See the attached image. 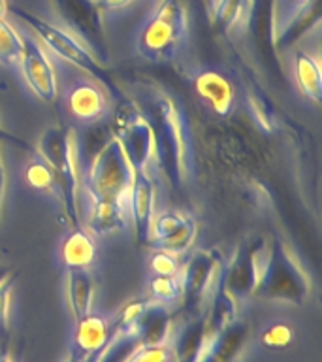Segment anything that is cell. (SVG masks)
Wrapping results in <instances>:
<instances>
[{
	"instance_id": "obj_4",
	"label": "cell",
	"mask_w": 322,
	"mask_h": 362,
	"mask_svg": "<svg viewBox=\"0 0 322 362\" xmlns=\"http://www.w3.org/2000/svg\"><path fill=\"white\" fill-rule=\"evenodd\" d=\"M186 38V11L181 0H162L138 34V53L149 62L174 61Z\"/></svg>"
},
{
	"instance_id": "obj_30",
	"label": "cell",
	"mask_w": 322,
	"mask_h": 362,
	"mask_svg": "<svg viewBox=\"0 0 322 362\" xmlns=\"http://www.w3.org/2000/svg\"><path fill=\"white\" fill-rule=\"evenodd\" d=\"M194 238H196V223L192 219L191 215H189V219L183 223L179 230H175L172 236L164 238L160 242H157V249H162V251H168L172 255H181L185 253L186 249L191 247L192 242H194Z\"/></svg>"
},
{
	"instance_id": "obj_10",
	"label": "cell",
	"mask_w": 322,
	"mask_h": 362,
	"mask_svg": "<svg viewBox=\"0 0 322 362\" xmlns=\"http://www.w3.org/2000/svg\"><path fill=\"white\" fill-rule=\"evenodd\" d=\"M100 81L90 76L73 78L64 90L68 113L81 127L106 123L112 115V96Z\"/></svg>"
},
{
	"instance_id": "obj_3",
	"label": "cell",
	"mask_w": 322,
	"mask_h": 362,
	"mask_svg": "<svg viewBox=\"0 0 322 362\" xmlns=\"http://www.w3.org/2000/svg\"><path fill=\"white\" fill-rule=\"evenodd\" d=\"M10 11L19 21L32 28L40 42H44L45 47L53 51L59 59L66 61L68 64H72V66H76L78 70L90 76V78H95L96 81H100L106 89L115 90V81H113L112 72L93 53V49L85 44L83 40H79L78 36H73L72 33H68L64 28L56 27L53 23L44 21L42 17L34 16V13L23 10V8H11Z\"/></svg>"
},
{
	"instance_id": "obj_26",
	"label": "cell",
	"mask_w": 322,
	"mask_h": 362,
	"mask_svg": "<svg viewBox=\"0 0 322 362\" xmlns=\"http://www.w3.org/2000/svg\"><path fill=\"white\" fill-rule=\"evenodd\" d=\"M315 0H271L270 2V19H271V40H275L282 34V30L302 13V11Z\"/></svg>"
},
{
	"instance_id": "obj_21",
	"label": "cell",
	"mask_w": 322,
	"mask_h": 362,
	"mask_svg": "<svg viewBox=\"0 0 322 362\" xmlns=\"http://www.w3.org/2000/svg\"><path fill=\"white\" fill-rule=\"evenodd\" d=\"M237 317V302L232 298L230 294L226 293L225 287L220 285V277L217 281V288L213 291V298L211 304L203 313V330H205V338L208 341L213 336L222 330L226 325H230ZM208 345V344H205Z\"/></svg>"
},
{
	"instance_id": "obj_7",
	"label": "cell",
	"mask_w": 322,
	"mask_h": 362,
	"mask_svg": "<svg viewBox=\"0 0 322 362\" xmlns=\"http://www.w3.org/2000/svg\"><path fill=\"white\" fill-rule=\"evenodd\" d=\"M270 245L271 242L260 236L243 240L226 272L220 274V285L236 302L253 296L268 264Z\"/></svg>"
},
{
	"instance_id": "obj_2",
	"label": "cell",
	"mask_w": 322,
	"mask_h": 362,
	"mask_svg": "<svg viewBox=\"0 0 322 362\" xmlns=\"http://www.w3.org/2000/svg\"><path fill=\"white\" fill-rule=\"evenodd\" d=\"M38 155L49 164L56 177V197L68 223L79 225V187L83 177L78 134L72 127H51L40 136Z\"/></svg>"
},
{
	"instance_id": "obj_28",
	"label": "cell",
	"mask_w": 322,
	"mask_h": 362,
	"mask_svg": "<svg viewBox=\"0 0 322 362\" xmlns=\"http://www.w3.org/2000/svg\"><path fill=\"white\" fill-rule=\"evenodd\" d=\"M23 57V36L6 19H0V64L17 66Z\"/></svg>"
},
{
	"instance_id": "obj_16",
	"label": "cell",
	"mask_w": 322,
	"mask_h": 362,
	"mask_svg": "<svg viewBox=\"0 0 322 362\" xmlns=\"http://www.w3.org/2000/svg\"><path fill=\"white\" fill-rule=\"evenodd\" d=\"M141 341V347H155V345L168 344L172 332V311L168 304L160 302H145L134 328H132Z\"/></svg>"
},
{
	"instance_id": "obj_24",
	"label": "cell",
	"mask_w": 322,
	"mask_h": 362,
	"mask_svg": "<svg viewBox=\"0 0 322 362\" xmlns=\"http://www.w3.org/2000/svg\"><path fill=\"white\" fill-rule=\"evenodd\" d=\"M140 349L141 341L134 330H119L115 327V332L100 349L96 362H129Z\"/></svg>"
},
{
	"instance_id": "obj_14",
	"label": "cell",
	"mask_w": 322,
	"mask_h": 362,
	"mask_svg": "<svg viewBox=\"0 0 322 362\" xmlns=\"http://www.w3.org/2000/svg\"><path fill=\"white\" fill-rule=\"evenodd\" d=\"M129 209L136 228V240L140 243H149L153 219H155V181L149 174V168L134 172V180L130 187Z\"/></svg>"
},
{
	"instance_id": "obj_39",
	"label": "cell",
	"mask_w": 322,
	"mask_h": 362,
	"mask_svg": "<svg viewBox=\"0 0 322 362\" xmlns=\"http://www.w3.org/2000/svg\"><path fill=\"white\" fill-rule=\"evenodd\" d=\"M6 13H8V4L6 0H0V19H6Z\"/></svg>"
},
{
	"instance_id": "obj_38",
	"label": "cell",
	"mask_w": 322,
	"mask_h": 362,
	"mask_svg": "<svg viewBox=\"0 0 322 362\" xmlns=\"http://www.w3.org/2000/svg\"><path fill=\"white\" fill-rule=\"evenodd\" d=\"M4 138H6V140H10V141H16V144H19V146H23V147H28L27 144H25V141H23V140H17L16 136H10V134H6L4 130L0 129V141L4 140Z\"/></svg>"
},
{
	"instance_id": "obj_20",
	"label": "cell",
	"mask_w": 322,
	"mask_h": 362,
	"mask_svg": "<svg viewBox=\"0 0 322 362\" xmlns=\"http://www.w3.org/2000/svg\"><path fill=\"white\" fill-rule=\"evenodd\" d=\"M130 209L126 204L107 198H90L89 230L93 234H112L123 230L129 221Z\"/></svg>"
},
{
	"instance_id": "obj_34",
	"label": "cell",
	"mask_w": 322,
	"mask_h": 362,
	"mask_svg": "<svg viewBox=\"0 0 322 362\" xmlns=\"http://www.w3.org/2000/svg\"><path fill=\"white\" fill-rule=\"evenodd\" d=\"M149 266L155 276H179L177 257L168 251H162V249H157V253H153Z\"/></svg>"
},
{
	"instance_id": "obj_32",
	"label": "cell",
	"mask_w": 322,
	"mask_h": 362,
	"mask_svg": "<svg viewBox=\"0 0 322 362\" xmlns=\"http://www.w3.org/2000/svg\"><path fill=\"white\" fill-rule=\"evenodd\" d=\"M16 274H11L0 283V353H8V308H10V294L11 285H13Z\"/></svg>"
},
{
	"instance_id": "obj_15",
	"label": "cell",
	"mask_w": 322,
	"mask_h": 362,
	"mask_svg": "<svg viewBox=\"0 0 322 362\" xmlns=\"http://www.w3.org/2000/svg\"><path fill=\"white\" fill-rule=\"evenodd\" d=\"M113 332H115V325L95 313L76 322V336H73L72 353L68 362L85 361L87 356L100 351L109 341Z\"/></svg>"
},
{
	"instance_id": "obj_35",
	"label": "cell",
	"mask_w": 322,
	"mask_h": 362,
	"mask_svg": "<svg viewBox=\"0 0 322 362\" xmlns=\"http://www.w3.org/2000/svg\"><path fill=\"white\" fill-rule=\"evenodd\" d=\"M129 362H172V349L166 345L141 347Z\"/></svg>"
},
{
	"instance_id": "obj_27",
	"label": "cell",
	"mask_w": 322,
	"mask_h": 362,
	"mask_svg": "<svg viewBox=\"0 0 322 362\" xmlns=\"http://www.w3.org/2000/svg\"><path fill=\"white\" fill-rule=\"evenodd\" d=\"M321 19V0L311 2L290 25H288L279 38L275 40L273 47H287V45L294 44L296 40L302 38L305 33H309V28H313Z\"/></svg>"
},
{
	"instance_id": "obj_33",
	"label": "cell",
	"mask_w": 322,
	"mask_h": 362,
	"mask_svg": "<svg viewBox=\"0 0 322 362\" xmlns=\"http://www.w3.org/2000/svg\"><path fill=\"white\" fill-rule=\"evenodd\" d=\"M294 338L292 328L285 325V322H273L271 327H268L262 334L260 341L270 347V349H285L287 345H290Z\"/></svg>"
},
{
	"instance_id": "obj_18",
	"label": "cell",
	"mask_w": 322,
	"mask_h": 362,
	"mask_svg": "<svg viewBox=\"0 0 322 362\" xmlns=\"http://www.w3.org/2000/svg\"><path fill=\"white\" fill-rule=\"evenodd\" d=\"M208 338L203 330V313H196L186 319L181 330L175 334L172 344V362H198L205 349Z\"/></svg>"
},
{
	"instance_id": "obj_36",
	"label": "cell",
	"mask_w": 322,
	"mask_h": 362,
	"mask_svg": "<svg viewBox=\"0 0 322 362\" xmlns=\"http://www.w3.org/2000/svg\"><path fill=\"white\" fill-rule=\"evenodd\" d=\"M134 2V0H98V6H100V10L104 11H115L121 10V8H126Z\"/></svg>"
},
{
	"instance_id": "obj_8",
	"label": "cell",
	"mask_w": 322,
	"mask_h": 362,
	"mask_svg": "<svg viewBox=\"0 0 322 362\" xmlns=\"http://www.w3.org/2000/svg\"><path fill=\"white\" fill-rule=\"evenodd\" d=\"M112 132L124 149L134 172L149 168L153 158L151 127L134 100H124L115 107Z\"/></svg>"
},
{
	"instance_id": "obj_22",
	"label": "cell",
	"mask_w": 322,
	"mask_h": 362,
	"mask_svg": "<svg viewBox=\"0 0 322 362\" xmlns=\"http://www.w3.org/2000/svg\"><path fill=\"white\" fill-rule=\"evenodd\" d=\"M294 81L302 95L313 104H321L322 79L318 59L305 51H298L294 55Z\"/></svg>"
},
{
	"instance_id": "obj_11",
	"label": "cell",
	"mask_w": 322,
	"mask_h": 362,
	"mask_svg": "<svg viewBox=\"0 0 322 362\" xmlns=\"http://www.w3.org/2000/svg\"><path fill=\"white\" fill-rule=\"evenodd\" d=\"M61 17L70 25L79 40L89 45L93 53L107 64L106 38L102 27V10L96 0H53Z\"/></svg>"
},
{
	"instance_id": "obj_5",
	"label": "cell",
	"mask_w": 322,
	"mask_h": 362,
	"mask_svg": "<svg viewBox=\"0 0 322 362\" xmlns=\"http://www.w3.org/2000/svg\"><path fill=\"white\" fill-rule=\"evenodd\" d=\"M311 281L281 240H271L270 257L253 296L271 302L302 305L309 296Z\"/></svg>"
},
{
	"instance_id": "obj_17",
	"label": "cell",
	"mask_w": 322,
	"mask_h": 362,
	"mask_svg": "<svg viewBox=\"0 0 322 362\" xmlns=\"http://www.w3.org/2000/svg\"><path fill=\"white\" fill-rule=\"evenodd\" d=\"M249 339V322L236 317L209 339L198 362H234Z\"/></svg>"
},
{
	"instance_id": "obj_29",
	"label": "cell",
	"mask_w": 322,
	"mask_h": 362,
	"mask_svg": "<svg viewBox=\"0 0 322 362\" xmlns=\"http://www.w3.org/2000/svg\"><path fill=\"white\" fill-rule=\"evenodd\" d=\"M25 180L32 189L44 192H53L56 194V177L53 174V170L44 158L36 157L32 158L30 163L27 164V170H25Z\"/></svg>"
},
{
	"instance_id": "obj_37",
	"label": "cell",
	"mask_w": 322,
	"mask_h": 362,
	"mask_svg": "<svg viewBox=\"0 0 322 362\" xmlns=\"http://www.w3.org/2000/svg\"><path fill=\"white\" fill-rule=\"evenodd\" d=\"M4 200H6V170H4V160H2V153H0V223H2V211H4Z\"/></svg>"
},
{
	"instance_id": "obj_13",
	"label": "cell",
	"mask_w": 322,
	"mask_h": 362,
	"mask_svg": "<svg viewBox=\"0 0 322 362\" xmlns=\"http://www.w3.org/2000/svg\"><path fill=\"white\" fill-rule=\"evenodd\" d=\"M192 87L198 98L213 113L228 117L236 107V89L232 79L217 68H203L194 74Z\"/></svg>"
},
{
	"instance_id": "obj_19",
	"label": "cell",
	"mask_w": 322,
	"mask_h": 362,
	"mask_svg": "<svg viewBox=\"0 0 322 362\" xmlns=\"http://www.w3.org/2000/svg\"><path fill=\"white\" fill-rule=\"evenodd\" d=\"M68 305L76 322L93 313L95 302V279L89 268H66Z\"/></svg>"
},
{
	"instance_id": "obj_40",
	"label": "cell",
	"mask_w": 322,
	"mask_h": 362,
	"mask_svg": "<svg viewBox=\"0 0 322 362\" xmlns=\"http://www.w3.org/2000/svg\"><path fill=\"white\" fill-rule=\"evenodd\" d=\"M0 362H11L10 356H8V353H0Z\"/></svg>"
},
{
	"instance_id": "obj_1",
	"label": "cell",
	"mask_w": 322,
	"mask_h": 362,
	"mask_svg": "<svg viewBox=\"0 0 322 362\" xmlns=\"http://www.w3.org/2000/svg\"><path fill=\"white\" fill-rule=\"evenodd\" d=\"M132 89L151 127L153 158L169 189L181 194L196 181V155L185 107L160 85L138 81Z\"/></svg>"
},
{
	"instance_id": "obj_6",
	"label": "cell",
	"mask_w": 322,
	"mask_h": 362,
	"mask_svg": "<svg viewBox=\"0 0 322 362\" xmlns=\"http://www.w3.org/2000/svg\"><path fill=\"white\" fill-rule=\"evenodd\" d=\"M134 170L119 140L112 136L85 166V189L89 198H107L129 206Z\"/></svg>"
},
{
	"instance_id": "obj_23",
	"label": "cell",
	"mask_w": 322,
	"mask_h": 362,
	"mask_svg": "<svg viewBox=\"0 0 322 362\" xmlns=\"http://www.w3.org/2000/svg\"><path fill=\"white\" fill-rule=\"evenodd\" d=\"M61 259L66 268H90L96 259L95 240L89 232L73 226L72 232L64 238L61 247Z\"/></svg>"
},
{
	"instance_id": "obj_12",
	"label": "cell",
	"mask_w": 322,
	"mask_h": 362,
	"mask_svg": "<svg viewBox=\"0 0 322 362\" xmlns=\"http://www.w3.org/2000/svg\"><path fill=\"white\" fill-rule=\"evenodd\" d=\"M21 68L25 81L30 90L44 102H55L59 95L56 72L49 55L32 36H23V57Z\"/></svg>"
},
{
	"instance_id": "obj_25",
	"label": "cell",
	"mask_w": 322,
	"mask_h": 362,
	"mask_svg": "<svg viewBox=\"0 0 322 362\" xmlns=\"http://www.w3.org/2000/svg\"><path fill=\"white\" fill-rule=\"evenodd\" d=\"M253 0H215L213 25L220 34L230 33L249 16Z\"/></svg>"
},
{
	"instance_id": "obj_9",
	"label": "cell",
	"mask_w": 322,
	"mask_h": 362,
	"mask_svg": "<svg viewBox=\"0 0 322 362\" xmlns=\"http://www.w3.org/2000/svg\"><path fill=\"white\" fill-rule=\"evenodd\" d=\"M220 257L215 251H194L181 274V298L186 315H196L220 277Z\"/></svg>"
},
{
	"instance_id": "obj_31",
	"label": "cell",
	"mask_w": 322,
	"mask_h": 362,
	"mask_svg": "<svg viewBox=\"0 0 322 362\" xmlns=\"http://www.w3.org/2000/svg\"><path fill=\"white\" fill-rule=\"evenodd\" d=\"M149 288L153 300L160 304H172L181 298L179 276H155L149 283Z\"/></svg>"
}]
</instances>
